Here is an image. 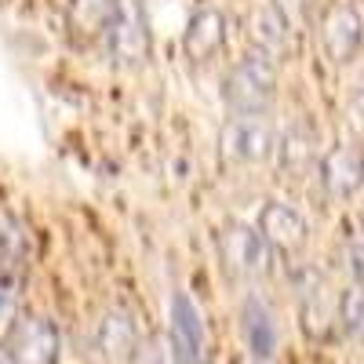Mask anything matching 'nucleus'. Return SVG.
<instances>
[{"instance_id":"nucleus-12","label":"nucleus","mask_w":364,"mask_h":364,"mask_svg":"<svg viewBox=\"0 0 364 364\" xmlns=\"http://www.w3.org/2000/svg\"><path fill=\"white\" fill-rule=\"evenodd\" d=\"M240 321H245V339H248V350L255 357H269L277 350V324H273V314L269 306L259 299V295H248L245 299V310H240Z\"/></svg>"},{"instance_id":"nucleus-10","label":"nucleus","mask_w":364,"mask_h":364,"mask_svg":"<svg viewBox=\"0 0 364 364\" xmlns=\"http://www.w3.org/2000/svg\"><path fill=\"white\" fill-rule=\"evenodd\" d=\"M226 48V15L219 8H200L190 15L186 33H182V51L193 63H208Z\"/></svg>"},{"instance_id":"nucleus-19","label":"nucleus","mask_w":364,"mask_h":364,"mask_svg":"<svg viewBox=\"0 0 364 364\" xmlns=\"http://www.w3.org/2000/svg\"><path fill=\"white\" fill-rule=\"evenodd\" d=\"M11 317H15V295L0 284V328H8Z\"/></svg>"},{"instance_id":"nucleus-13","label":"nucleus","mask_w":364,"mask_h":364,"mask_svg":"<svg viewBox=\"0 0 364 364\" xmlns=\"http://www.w3.org/2000/svg\"><path fill=\"white\" fill-rule=\"evenodd\" d=\"M22 262H26V230L11 215H0V284L8 288V281L18 277Z\"/></svg>"},{"instance_id":"nucleus-4","label":"nucleus","mask_w":364,"mask_h":364,"mask_svg":"<svg viewBox=\"0 0 364 364\" xmlns=\"http://www.w3.org/2000/svg\"><path fill=\"white\" fill-rule=\"evenodd\" d=\"M8 353L15 357V364H58L63 357V331L51 317H22L11 324L8 336Z\"/></svg>"},{"instance_id":"nucleus-2","label":"nucleus","mask_w":364,"mask_h":364,"mask_svg":"<svg viewBox=\"0 0 364 364\" xmlns=\"http://www.w3.org/2000/svg\"><path fill=\"white\" fill-rule=\"evenodd\" d=\"M102 48L106 58L120 70L142 66L149 58V18L142 0H117V11L109 15L102 29Z\"/></svg>"},{"instance_id":"nucleus-17","label":"nucleus","mask_w":364,"mask_h":364,"mask_svg":"<svg viewBox=\"0 0 364 364\" xmlns=\"http://www.w3.org/2000/svg\"><path fill=\"white\" fill-rule=\"evenodd\" d=\"M132 364H178V360H175V350H171L168 336H154V339L139 343Z\"/></svg>"},{"instance_id":"nucleus-8","label":"nucleus","mask_w":364,"mask_h":364,"mask_svg":"<svg viewBox=\"0 0 364 364\" xmlns=\"http://www.w3.org/2000/svg\"><path fill=\"white\" fill-rule=\"evenodd\" d=\"M95 346L99 353L109 360V364H132L135 350H139V324H135V314L124 310V306H109L99 321V331H95Z\"/></svg>"},{"instance_id":"nucleus-5","label":"nucleus","mask_w":364,"mask_h":364,"mask_svg":"<svg viewBox=\"0 0 364 364\" xmlns=\"http://www.w3.org/2000/svg\"><path fill=\"white\" fill-rule=\"evenodd\" d=\"M219 252H223V262L233 277L255 281V277H266L269 273V245L252 226H240V223L226 226L219 233Z\"/></svg>"},{"instance_id":"nucleus-20","label":"nucleus","mask_w":364,"mask_h":364,"mask_svg":"<svg viewBox=\"0 0 364 364\" xmlns=\"http://www.w3.org/2000/svg\"><path fill=\"white\" fill-rule=\"evenodd\" d=\"M0 364H15V357H11L8 350H0Z\"/></svg>"},{"instance_id":"nucleus-11","label":"nucleus","mask_w":364,"mask_h":364,"mask_svg":"<svg viewBox=\"0 0 364 364\" xmlns=\"http://www.w3.org/2000/svg\"><path fill=\"white\" fill-rule=\"evenodd\" d=\"M321 175H324V186L336 193V197H350L360 190L364 182V154L357 146H339L321 161Z\"/></svg>"},{"instance_id":"nucleus-16","label":"nucleus","mask_w":364,"mask_h":364,"mask_svg":"<svg viewBox=\"0 0 364 364\" xmlns=\"http://www.w3.org/2000/svg\"><path fill=\"white\" fill-rule=\"evenodd\" d=\"M343 328L350 331L353 339H360L364 343V288H350L346 295H343Z\"/></svg>"},{"instance_id":"nucleus-15","label":"nucleus","mask_w":364,"mask_h":364,"mask_svg":"<svg viewBox=\"0 0 364 364\" xmlns=\"http://www.w3.org/2000/svg\"><path fill=\"white\" fill-rule=\"evenodd\" d=\"M288 29H291V22H288L277 8H273V4H266L262 11H255V29H252V37H255L259 51H266V55L284 51V44H288Z\"/></svg>"},{"instance_id":"nucleus-6","label":"nucleus","mask_w":364,"mask_h":364,"mask_svg":"<svg viewBox=\"0 0 364 364\" xmlns=\"http://www.w3.org/2000/svg\"><path fill=\"white\" fill-rule=\"evenodd\" d=\"M364 44V18L360 11L350 4V0H339V4H331L321 18V48L324 55L331 58L336 66H346L357 58Z\"/></svg>"},{"instance_id":"nucleus-1","label":"nucleus","mask_w":364,"mask_h":364,"mask_svg":"<svg viewBox=\"0 0 364 364\" xmlns=\"http://www.w3.org/2000/svg\"><path fill=\"white\" fill-rule=\"evenodd\" d=\"M277 95V58L266 51H248L223 80V99L233 113H266Z\"/></svg>"},{"instance_id":"nucleus-7","label":"nucleus","mask_w":364,"mask_h":364,"mask_svg":"<svg viewBox=\"0 0 364 364\" xmlns=\"http://www.w3.org/2000/svg\"><path fill=\"white\" fill-rule=\"evenodd\" d=\"M168 343L175 350L178 364H200L204 360V317L193 306V299L186 291L171 295V324H168Z\"/></svg>"},{"instance_id":"nucleus-14","label":"nucleus","mask_w":364,"mask_h":364,"mask_svg":"<svg viewBox=\"0 0 364 364\" xmlns=\"http://www.w3.org/2000/svg\"><path fill=\"white\" fill-rule=\"evenodd\" d=\"M113 11L117 0H70V26L80 37H102Z\"/></svg>"},{"instance_id":"nucleus-9","label":"nucleus","mask_w":364,"mask_h":364,"mask_svg":"<svg viewBox=\"0 0 364 364\" xmlns=\"http://www.w3.org/2000/svg\"><path fill=\"white\" fill-rule=\"evenodd\" d=\"M259 233L266 237L269 248H281V252H299V248L310 240L306 219H302L291 204H281V200H269V204L262 208Z\"/></svg>"},{"instance_id":"nucleus-18","label":"nucleus","mask_w":364,"mask_h":364,"mask_svg":"<svg viewBox=\"0 0 364 364\" xmlns=\"http://www.w3.org/2000/svg\"><path fill=\"white\" fill-rule=\"evenodd\" d=\"M306 157H310V146L302 142L299 135H288L281 142V171H299Z\"/></svg>"},{"instance_id":"nucleus-3","label":"nucleus","mask_w":364,"mask_h":364,"mask_svg":"<svg viewBox=\"0 0 364 364\" xmlns=\"http://www.w3.org/2000/svg\"><path fill=\"white\" fill-rule=\"evenodd\" d=\"M273 149V124L266 113H230L219 132V154L226 164H259Z\"/></svg>"},{"instance_id":"nucleus-21","label":"nucleus","mask_w":364,"mask_h":364,"mask_svg":"<svg viewBox=\"0 0 364 364\" xmlns=\"http://www.w3.org/2000/svg\"><path fill=\"white\" fill-rule=\"evenodd\" d=\"M360 230H364V219H360Z\"/></svg>"}]
</instances>
